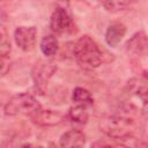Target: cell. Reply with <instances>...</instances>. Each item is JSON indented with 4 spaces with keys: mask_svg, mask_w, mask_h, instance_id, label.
<instances>
[{
    "mask_svg": "<svg viewBox=\"0 0 148 148\" xmlns=\"http://www.w3.org/2000/svg\"><path fill=\"white\" fill-rule=\"evenodd\" d=\"M73 52L77 64L87 71L95 69L106 61V52L102 50L101 46L90 36L87 35L80 37L76 40V43L74 44Z\"/></svg>",
    "mask_w": 148,
    "mask_h": 148,
    "instance_id": "obj_1",
    "label": "cell"
},
{
    "mask_svg": "<svg viewBox=\"0 0 148 148\" xmlns=\"http://www.w3.org/2000/svg\"><path fill=\"white\" fill-rule=\"evenodd\" d=\"M135 120L125 114H110L101 119L99 128L108 136L116 140H126L132 136Z\"/></svg>",
    "mask_w": 148,
    "mask_h": 148,
    "instance_id": "obj_2",
    "label": "cell"
},
{
    "mask_svg": "<svg viewBox=\"0 0 148 148\" xmlns=\"http://www.w3.org/2000/svg\"><path fill=\"white\" fill-rule=\"evenodd\" d=\"M39 102L30 94L28 92H21L17 95H14L8 99V102L5 104L3 111L7 116H31L36 111L40 109Z\"/></svg>",
    "mask_w": 148,
    "mask_h": 148,
    "instance_id": "obj_3",
    "label": "cell"
},
{
    "mask_svg": "<svg viewBox=\"0 0 148 148\" xmlns=\"http://www.w3.org/2000/svg\"><path fill=\"white\" fill-rule=\"evenodd\" d=\"M50 28L53 32L59 34V35H64V34L73 32L75 25L71 18V16L66 12V9L61 8V7H57L51 15Z\"/></svg>",
    "mask_w": 148,
    "mask_h": 148,
    "instance_id": "obj_4",
    "label": "cell"
},
{
    "mask_svg": "<svg viewBox=\"0 0 148 148\" xmlns=\"http://www.w3.org/2000/svg\"><path fill=\"white\" fill-rule=\"evenodd\" d=\"M16 45L23 51H32L36 46L37 29L35 27H17L14 31Z\"/></svg>",
    "mask_w": 148,
    "mask_h": 148,
    "instance_id": "obj_5",
    "label": "cell"
},
{
    "mask_svg": "<svg viewBox=\"0 0 148 148\" xmlns=\"http://www.w3.org/2000/svg\"><path fill=\"white\" fill-rule=\"evenodd\" d=\"M30 119L34 124L42 127H50L61 124L65 120V116L54 110H43L42 108L30 116Z\"/></svg>",
    "mask_w": 148,
    "mask_h": 148,
    "instance_id": "obj_6",
    "label": "cell"
},
{
    "mask_svg": "<svg viewBox=\"0 0 148 148\" xmlns=\"http://www.w3.org/2000/svg\"><path fill=\"white\" fill-rule=\"evenodd\" d=\"M56 71H57V66L53 65V64H40V65H37L34 68V72H32V76H34V81H35L36 87L38 89L43 90L46 87L49 80L56 73Z\"/></svg>",
    "mask_w": 148,
    "mask_h": 148,
    "instance_id": "obj_7",
    "label": "cell"
},
{
    "mask_svg": "<svg viewBox=\"0 0 148 148\" xmlns=\"http://www.w3.org/2000/svg\"><path fill=\"white\" fill-rule=\"evenodd\" d=\"M128 53L138 56H148V36L140 31L133 35L125 45Z\"/></svg>",
    "mask_w": 148,
    "mask_h": 148,
    "instance_id": "obj_8",
    "label": "cell"
},
{
    "mask_svg": "<svg viewBox=\"0 0 148 148\" xmlns=\"http://www.w3.org/2000/svg\"><path fill=\"white\" fill-rule=\"evenodd\" d=\"M126 35V27L121 22H112L105 32V42L109 46L116 47Z\"/></svg>",
    "mask_w": 148,
    "mask_h": 148,
    "instance_id": "obj_9",
    "label": "cell"
},
{
    "mask_svg": "<svg viewBox=\"0 0 148 148\" xmlns=\"http://www.w3.org/2000/svg\"><path fill=\"white\" fill-rule=\"evenodd\" d=\"M86 142V135L79 130H69L65 132L59 141V145L62 148H75L82 147Z\"/></svg>",
    "mask_w": 148,
    "mask_h": 148,
    "instance_id": "obj_10",
    "label": "cell"
},
{
    "mask_svg": "<svg viewBox=\"0 0 148 148\" xmlns=\"http://www.w3.org/2000/svg\"><path fill=\"white\" fill-rule=\"evenodd\" d=\"M59 50V42L53 35H47L43 37L40 42V51L45 57H53Z\"/></svg>",
    "mask_w": 148,
    "mask_h": 148,
    "instance_id": "obj_11",
    "label": "cell"
},
{
    "mask_svg": "<svg viewBox=\"0 0 148 148\" xmlns=\"http://www.w3.org/2000/svg\"><path fill=\"white\" fill-rule=\"evenodd\" d=\"M72 99L75 104L77 105H83V106H90L94 104V98L91 96V94L81 87H76L73 92H72Z\"/></svg>",
    "mask_w": 148,
    "mask_h": 148,
    "instance_id": "obj_12",
    "label": "cell"
},
{
    "mask_svg": "<svg viewBox=\"0 0 148 148\" xmlns=\"http://www.w3.org/2000/svg\"><path fill=\"white\" fill-rule=\"evenodd\" d=\"M68 118L71 121L80 125H84L88 121V112L86 110V106L83 105H75L69 109L68 111Z\"/></svg>",
    "mask_w": 148,
    "mask_h": 148,
    "instance_id": "obj_13",
    "label": "cell"
},
{
    "mask_svg": "<svg viewBox=\"0 0 148 148\" xmlns=\"http://www.w3.org/2000/svg\"><path fill=\"white\" fill-rule=\"evenodd\" d=\"M109 12H120L128 8L131 0H99Z\"/></svg>",
    "mask_w": 148,
    "mask_h": 148,
    "instance_id": "obj_14",
    "label": "cell"
},
{
    "mask_svg": "<svg viewBox=\"0 0 148 148\" xmlns=\"http://www.w3.org/2000/svg\"><path fill=\"white\" fill-rule=\"evenodd\" d=\"M10 42L9 39L7 38L5 31L2 30L1 31V40H0V54L1 57H8L9 56V52H10Z\"/></svg>",
    "mask_w": 148,
    "mask_h": 148,
    "instance_id": "obj_15",
    "label": "cell"
},
{
    "mask_svg": "<svg viewBox=\"0 0 148 148\" xmlns=\"http://www.w3.org/2000/svg\"><path fill=\"white\" fill-rule=\"evenodd\" d=\"M138 95L140 96V98H141L142 102H143V105H142V113L145 114L146 118H148V89H147V88L142 89Z\"/></svg>",
    "mask_w": 148,
    "mask_h": 148,
    "instance_id": "obj_16",
    "label": "cell"
}]
</instances>
